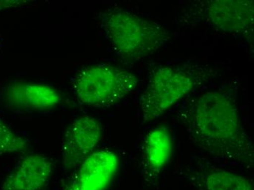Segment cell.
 <instances>
[{
	"mask_svg": "<svg viewBox=\"0 0 254 190\" xmlns=\"http://www.w3.org/2000/svg\"><path fill=\"white\" fill-rule=\"evenodd\" d=\"M176 118L190 143L218 163L252 169L253 143L242 121L235 97L225 90H211L192 97Z\"/></svg>",
	"mask_w": 254,
	"mask_h": 190,
	"instance_id": "1",
	"label": "cell"
},
{
	"mask_svg": "<svg viewBox=\"0 0 254 190\" xmlns=\"http://www.w3.org/2000/svg\"><path fill=\"white\" fill-rule=\"evenodd\" d=\"M216 67L200 63H184L155 68L140 97L142 123L154 121L176 103L215 80Z\"/></svg>",
	"mask_w": 254,
	"mask_h": 190,
	"instance_id": "2",
	"label": "cell"
},
{
	"mask_svg": "<svg viewBox=\"0 0 254 190\" xmlns=\"http://www.w3.org/2000/svg\"><path fill=\"white\" fill-rule=\"evenodd\" d=\"M97 18L114 52L125 61H138L154 55L170 40L167 29L159 23L124 9H105Z\"/></svg>",
	"mask_w": 254,
	"mask_h": 190,
	"instance_id": "3",
	"label": "cell"
},
{
	"mask_svg": "<svg viewBox=\"0 0 254 190\" xmlns=\"http://www.w3.org/2000/svg\"><path fill=\"white\" fill-rule=\"evenodd\" d=\"M181 24H205L219 32L254 43L253 0H196L179 15Z\"/></svg>",
	"mask_w": 254,
	"mask_h": 190,
	"instance_id": "4",
	"label": "cell"
},
{
	"mask_svg": "<svg viewBox=\"0 0 254 190\" xmlns=\"http://www.w3.org/2000/svg\"><path fill=\"white\" fill-rule=\"evenodd\" d=\"M139 79L132 72L115 66L98 64L79 71L72 82L77 100L85 106L111 107L135 89Z\"/></svg>",
	"mask_w": 254,
	"mask_h": 190,
	"instance_id": "5",
	"label": "cell"
},
{
	"mask_svg": "<svg viewBox=\"0 0 254 190\" xmlns=\"http://www.w3.org/2000/svg\"><path fill=\"white\" fill-rule=\"evenodd\" d=\"M102 128L98 120L91 116L78 117L65 132L62 152L63 165L67 171L76 169L94 152L100 143Z\"/></svg>",
	"mask_w": 254,
	"mask_h": 190,
	"instance_id": "6",
	"label": "cell"
},
{
	"mask_svg": "<svg viewBox=\"0 0 254 190\" xmlns=\"http://www.w3.org/2000/svg\"><path fill=\"white\" fill-rule=\"evenodd\" d=\"M119 161L110 150L91 153L64 190H106L117 174Z\"/></svg>",
	"mask_w": 254,
	"mask_h": 190,
	"instance_id": "7",
	"label": "cell"
},
{
	"mask_svg": "<svg viewBox=\"0 0 254 190\" xmlns=\"http://www.w3.org/2000/svg\"><path fill=\"white\" fill-rule=\"evenodd\" d=\"M53 172L51 160L40 154H29L7 176L1 190H43Z\"/></svg>",
	"mask_w": 254,
	"mask_h": 190,
	"instance_id": "8",
	"label": "cell"
},
{
	"mask_svg": "<svg viewBox=\"0 0 254 190\" xmlns=\"http://www.w3.org/2000/svg\"><path fill=\"white\" fill-rule=\"evenodd\" d=\"M187 177L198 190H254L249 177L212 165L188 170Z\"/></svg>",
	"mask_w": 254,
	"mask_h": 190,
	"instance_id": "9",
	"label": "cell"
},
{
	"mask_svg": "<svg viewBox=\"0 0 254 190\" xmlns=\"http://www.w3.org/2000/svg\"><path fill=\"white\" fill-rule=\"evenodd\" d=\"M173 151L171 132L167 126L154 128L143 143L144 172L148 180H153L167 166Z\"/></svg>",
	"mask_w": 254,
	"mask_h": 190,
	"instance_id": "10",
	"label": "cell"
},
{
	"mask_svg": "<svg viewBox=\"0 0 254 190\" xmlns=\"http://www.w3.org/2000/svg\"><path fill=\"white\" fill-rule=\"evenodd\" d=\"M4 97L9 104L31 109H51L61 101L56 89L39 83H13L4 91Z\"/></svg>",
	"mask_w": 254,
	"mask_h": 190,
	"instance_id": "11",
	"label": "cell"
},
{
	"mask_svg": "<svg viewBox=\"0 0 254 190\" xmlns=\"http://www.w3.org/2000/svg\"><path fill=\"white\" fill-rule=\"evenodd\" d=\"M28 148L27 140L0 120V154L25 152Z\"/></svg>",
	"mask_w": 254,
	"mask_h": 190,
	"instance_id": "12",
	"label": "cell"
},
{
	"mask_svg": "<svg viewBox=\"0 0 254 190\" xmlns=\"http://www.w3.org/2000/svg\"><path fill=\"white\" fill-rule=\"evenodd\" d=\"M29 1H0V10L3 9L17 7L21 4H27Z\"/></svg>",
	"mask_w": 254,
	"mask_h": 190,
	"instance_id": "13",
	"label": "cell"
}]
</instances>
